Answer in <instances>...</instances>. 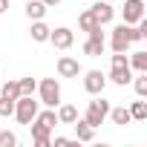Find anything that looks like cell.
I'll return each instance as SVG.
<instances>
[{
  "mask_svg": "<svg viewBox=\"0 0 147 147\" xmlns=\"http://www.w3.org/2000/svg\"><path fill=\"white\" fill-rule=\"evenodd\" d=\"M87 35H90V38H87V43H84V55H90V58L104 55V32H101V26L90 29Z\"/></svg>",
  "mask_w": 147,
  "mask_h": 147,
  "instance_id": "5b68a950",
  "label": "cell"
},
{
  "mask_svg": "<svg viewBox=\"0 0 147 147\" xmlns=\"http://www.w3.org/2000/svg\"><path fill=\"white\" fill-rule=\"evenodd\" d=\"M0 95H6V98H12V101L20 98V84H18V81H6L3 87H0Z\"/></svg>",
  "mask_w": 147,
  "mask_h": 147,
  "instance_id": "44dd1931",
  "label": "cell"
},
{
  "mask_svg": "<svg viewBox=\"0 0 147 147\" xmlns=\"http://www.w3.org/2000/svg\"><path fill=\"white\" fill-rule=\"evenodd\" d=\"M38 95H40L38 104L58 107V104H61V84H58V78H43V81H38Z\"/></svg>",
  "mask_w": 147,
  "mask_h": 147,
  "instance_id": "7a4b0ae2",
  "label": "cell"
},
{
  "mask_svg": "<svg viewBox=\"0 0 147 147\" xmlns=\"http://www.w3.org/2000/svg\"><path fill=\"white\" fill-rule=\"evenodd\" d=\"M49 26L43 23V20H32V29H29V35H32V40H38V43H46L49 40Z\"/></svg>",
  "mask_w": 147,
  "mask_h": 147,
  "instance_id": "2e32d148",
  "label": "cell"
},
{
  "mask_svg": "<svg viewBox=\"0 0 147 147\" xmlns=\"http://www.w3.org/2000/svg\"><path fill=\"white\" fill-rule=\"evenodd\" d=\"M55 144H58V147H63V144H69V138H66V136H55Z\"/></svg>",
  "mask_w": 147,
  "mask_h": 147,
  "instance_id": "484cf974",
  "label": "cell"
},
{
  "mask_svg": "<svg viewBox=\"0 0 147 147\" xmlns=\"http://www.w3.org/2000/svg\"><path fill=\"white\" fill-rule=\"evenodd\" d=\"M107 3H113V0H107Z\"/></svg>",
  "mask_w": 147,
  "mask_h": 147,
  "instance_id": "f1b7e54d",
  "label": "cell"
},
{
  "mask_svg": "<svg viewBox=\"0 0 147 147\" xmlns=\"http://www.w3.org/2000/svg\"><path fill=\"white\" fill-rule=\"evenodd\" d=\"M38 110H40V107H38V101H35L32 95H20V98H15V113H12V115H15L20 124H26V127H29V124L35 121Z\"/></svg>",
  "mask_w": 147,
  "mask_h": 147,
  "instance_id": "6da1fadb",
  "label": "cell"
},
{
  "mask_svg": "<svg viewBox=\"0 0 147 147\" xmlns=\"http://www.w3.org/2000/svg\"><path fill=\"white\" fill-rule=\"evenodd\" d=\"M18 84H20V95H35V90H38V81L35 78H20Z\"/></svg>",
  "mask_w": 147,
  "mask_h": 147,
  "instance_id": "603a6c76",
  "label": "cell"
},
{
  "mask_svg": "<svg viewBox=\"0 0 147 147\" xmlns=\"http://www.w3.org/2000/svg\"><path fill=\"white\" fill-rule=\"evenodd\" d=\"M43 3H46V6H58V3H61V0H43Z\"/></svg>",
  "mask_w": 147,
  "mask_h": 147,
  "instance_id": "83f0119b",
  "label": "cell"
},
{
  "mask_svg": "<svg viewBox=\"0 0 147 147\" xmlns=\"http://www.w3.org/2000/svg\"><path fill=\"white\" fill-rule=\"evenodd\" d=\"M32 127V141H35V147H49L52 144V138H49V127H43V124H38V121H32L29 124Z\"/></svg>",
  "mask_w": 147,
  "mask_h": 147,
  "instance_id": "8fae6325",
  "label": "cell"
},
{
  "mask_svg": "<svg viewBox=\"0 0 147 147\" xmlns=\"http://www.w3.org/2000/svg\"><path fill=\"white\" fill-rule=\"evenodd\" d=\"M104 87H107V75H104L101 69H90V72H84V90H87L90 95H101Z\"/></svg>",
  "mask_w": 147,
  "mask_h": 147,
  "instance_id": "277c9868",
  "label": "cell"
},
{
  "mask_svg": "<svg viewBox=\"0 0 147 147\" xmlns=\"http://www.w3.org/2000/svg\"><path fill=\"white\" fill-rule=\"evenodd\" d=\"M6 9H9V0H0V15H3Z\"/></svg>",
  "mask_w": 147,
  "mask_h": 147,
  "instance_id": "4316f807",
  "label": "cell"
},
{
  "mask_svg": "<svg viewBox=\"0 0 147 147\" xmlns=\"http://www.w3.org/2000/svg\"><path fill=\"white\" fill-rule=\"evenodd\" d=\"M58 124H72L78 118V107H72V104H58Z\"/></svg>",
  "mask_w": 147,
  "mask_h": 147,
  "instance_id": "9a60e30c",
  "label": "cell"
},
{
  "mask_svg": "<svg viewBox=\"0 0 147 147\" xmlns=\"http://www.w3.org/2000/svg\"><path fill=\"white\" fill-rule=\"evenodd\" d=\"M133 87H136V95H138V98L147 95V72H138V75L133 78Z\"/></svg>",
  "mask_w": 147,
  "mask_h": 147,
  "instance_id": "7402d4cb",
  "label": "cell"
},
{
  "mask_svg": "<svg viewBox=\"0 0 147 147\" xmlns=\"http://www.w3.org/2000/svg\"><path fill=\"white\" fill-rule=\"evenodd\" d=\"M78 26H81L84 32H90V29H95V26H101V23L95 20V15H92V9H84V12L78 15Z\"/></svg>",
  "mask_w": 147,
  "mask_h": 147,
  "instance_id": "ac0fdd59",
  "label": "cell"
},
{
  "mask_svg": "<svg viewBox=\"0 0 147 147\" xmlns=\"http://www.w3.org/2000/svg\"><path fill=\"white\" fill-rule=\"evenodd\" d=\"M81 72H84V69H81L78 58H69V55L58 58V75H61V78H78Z\"/></svg>",
  "mask_w": 147,
  "mask_h": 147,
  "instance_id": "52a82bcc",
  "label": "cell"
},
{
  "mask_svg": "<svg viewBox=\"0 0 147 147\" xmlns=\"http://www.w3.org/2000/svg\"><path fill=\"white\" fill-rule=\"evenodd\" d=\"M46 9H49V6L43 3V0H29V3L23 6V12H26L29 20H43V18H46Z\"/></svg>",
  "mask_w": 147,
  "mask_h": 147,
  "instance_id": "4fadbf2b",
  "label": "cell"
},
{
  "mask_svg": "<svg viewBox=\"0 0 147 147\" xmlns=\"http://www.w3.org/2000/svg\"><path fill=\"white\" fill-rule=\"evenodd\" d=\"M12 113H15V101L6 98V95H0V118H6V115H12Z\"/></svg>",
  "mask_w": 147,
  "mask_h": 147,
  "instance_id": "cb8c5ba5",
  "label": "cell"
},
{
  "mask_svg": "<svg viewBox=\"0 0 147 147\" xmlns=\"http://www.w3.org/2000/svg\"><path fill=\"white\" fill-rule=\"evenodd\" d=\"M18 144V136L12 130H0V147H15Z\"/></svg>",
  "mask_w": 147,
  "mask_h": 147,
  "instance_id": "d4e9b609",
  "label": "cell"
},
{
  "mask_svg": "<svg viewBox=\"0 0 147 147\" xmlns=\"http://www.w3.org/2000/svg\"><path fill=\"white\" fill-rule=\"evenodd\" d=\"M107 113H110V101H104V98H98V95H95V101H90V104H87L84 121H87L90 127H101V124H104V118H107Z\"/></svg>",
  "mask_w": 147,
  "mask_h": 147,
  "instance_id": "3957f363",
  "label": "cell"
},
{
  "mask_svg": "<svg viewBox=\"0 0 147 147\" xmlns=\"http://www.w3.org/2000/svg\"><path fill=\"white\" fill-rule=\"evenodd\" d=\"M92 9V15H95V20L101 23V26H107L113 18H115V9H113V3H107V0H98L95 6H90Z\"/></svg>",
  "mask_w": 147,
  "mask_h": 147,
  "instance_id": "9c48e42d",
  "label": "cell"
},
{
  "mask_svg": "<svg viewBox=\"0 0 147 147\" xmlns=\"http://www.w3.org/2000/svg\"><path fill=\"white\" fill-rule=\"evenodd\" d=\"M72 127H75V141H92L95 138V127H90L84 118H75Z\"/></svg>",
  "mask_w": 147,
  "mask_h": 147,
  "instance_id": "5bb4252c",
  "label": "cell"
},
{
  "mask_svg": "<svg viewBox=\"0 0 147 147\" xmlns=\"http://www.w3.org/2000/svg\"><path fill=\"white\" fill-rule=\"evenodd\" d=\"M144 18V0H124V23H138Z\"/></svg>",
  "mask_w": 147,
  "mask_h": 147,
  "instance_id": "ba28073f",
  "label": "cell"
},
{
  "mask_svg": "<svg viewBox=\"0 0 147 147\" xmlns=\"http://www.w3.org/2000/svg\"><path fill=\"white\" fill-rule=\"evenodd\" d=\"M49 43L55 49H69L72 43H75V35H72V29H66V26H58V29L49 32Z\"/></svg>",
  "mask_w": 147,
  "mask_h": 147,
  "instance_id": "8992f818",
  "label": "cell"
},
{
  "mask_svg": "<svg viewBox=\"0 0 147 147\" xmlns=\"http://www.w3.org/2000/svg\"><path fill=\"white\" fill-rule=\"evenodd\" d=\"M107 115H110V121H113L115 127H124V124H130V121H133L127 107H110V113H107Z\"/></svg>",
  "mask_w": 147,
  "mask_h": 147,
  "instance_id": "e0dca14e",
  "label": "cell"
},
{
  "mask_svg": "<svg viewBox=\"0 0 147 147\" xmlns=\"http://www.w3.org/2000/svg\"><path fill=\"white\" fill-rule=\"evenodd\" d=\"M130 69H136V72H147V52H133V58H130Z\"/></svg>",
  "mask_w": 147,
  "mask_h": 147,
  "instance_id": "ffe728a7",
  "label": "cell"
},
{
  "mask_svg": "<svg viewBox=\"0 0 147 147\" xmlns=\"http://www.w3.org/2000/svg\"><path fill=\"white\" fill-rule=\"evenodd\" d=\"M113 52H127L130 49V40H127V32H124V23H118L113 29V40H110Z\"/></svg>",
  "mask_w": 147,
  "mask_h": 147,
  "instance_id": "7c38bea8",
  "label": "cell"
},
{
  "mask_svg": "<svg viewBox=\"0 0 147 147\" xmlns=\"http://www.w3.org/2000/svg\"><path fill=\"white\" fill-rule=\"evenodd\" d=\"M107 81H113L115 87L130 84V81H133V69H130V63H124V66H113V69H110V75H107Z\"/></svg>",
  "mask_w": 147,
  "mask_h": 147,
  "instance_id": "30bf717a",
  "label": "cell"
},
{
  "mask_svg": "<svg viewBox=\"0 0 147 147\" xmlns=\"http://www.w3.org/2000/svg\"><path fill=\"white\" fill-rule=\"evenodd\" d=\"M127 110H130L133 121H144L147 118V101H133V107H127Z\"/></svg>",
  "mask_w": 147,
  "mask_h": 147,
  "instance_id": "d6986e66",
  "label": "cell"
}]
</instances>
